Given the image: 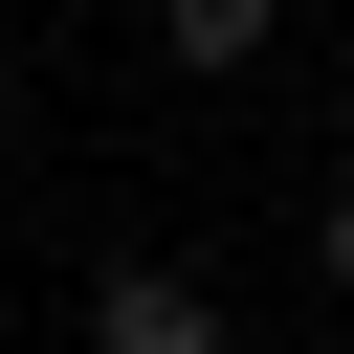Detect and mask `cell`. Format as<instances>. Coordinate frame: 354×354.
Returning <instances> with one entry per match:
<instances>
[{"instance_id":"cell-1","label":"cell","mask_w":354,"mask_h":354,"mask_svg":"<svg viewBox=\"0 0 354 354\" xmlns=\"http://www.w3.org/2000/svg\"><path fill=\"white\" fill-rule=\"evenodd\" d=\"M88 354H221V288L199 266H111L88 288Z\"/></svg>"},{"instance_id":"cell-2","label":"cell","mask_w":354,"mask_h":354,"mask_svg":"<svg viewBox=\"0 0 354 354\" xmlns=\"http://www.w3.org/2000/svg\"><path fill=\"white\" fill-rule=\"evenodd\" d=\"M266 22H288V0H155V44H177V66H243Z\"/></svg>"},{"instance_id":"cell-3","label":"cell","mask_w":354,"mask_h":354,"mask_svg":"<svg viewBox=\"0 0 354 354\" xmlns=\"http://www.w3.org/2000/svg\"><path fill=\"white\" fill-rule=\"evenodd\" d=\"M310 266H332V288H354V177H332V199H310Z\"/></svg>"},{"instance_id":"cell-4","label":"cell","mask_w":354,"mask_h":354,"mask_svg":"<svg viewBox=\"0 0 354 354\" xmlns=\"http://www.w3.org/2000/svg\"><path fill=\"white\" fill-rule=\"evenodd\" d=\"M332 111H354V66H332Z\"/></svg>"}]
</instances>
